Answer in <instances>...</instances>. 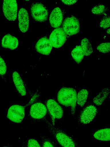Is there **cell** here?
I'll use <instances>...</instances> for the list:
<instances>
[{"label": "cell", "instance_id": "obj_10", "mask_svg": "<svg viewBox=\"0 0 110 147\" xmlns=\"http://www.w3.org/2000/svg\"><path fill=\"white\" fill-rule=\"evenodd\" d=\"M47 108L43 103L36 102L30 107V116L35 119H40L44 118L46 115Z\"/></svg>", "mask_w": 110, "mask_h": 147}, {"label": "cell", "instance_id": "obj_24", "mask_svg": "<svg viewBox=\"0 0 110 147\" xmlns=\"http://www.w3.org/2000/svg\"><path fill=\"white\" fill-rule=\"evenodd\" d=\"M110 26V17L108 15L104 16L101 20L99 26L104 29L109 28Z\"/></svg>", "mask_w": 110, "mask_h": 147}, {"label": "cell", "instance_id": "obj_28", "mask_svg": "<svg viewBox=\"0 0 110 147\" xmlns=\"http://www.w3.org/2000/svg\"><path fill=\"white\" fill-rule=\"evenodd\" d=\"M107 33L108 35L110 34V28H109L107 30Z\"/></svg>", "mask_w": 110, "mask_h": 147}, {"label": "cell", "instance_id": "obj_16", "mask_svg": "<svg viewBox=\"0 0 110 147\" xmlns=\"http://www.w3.org/2000/svg\"><path fill=\"white\" fill-rule=\"evenodd\" d=\"M110 128H105L96 131L93 134L96 139L102 141H109L110 140Z\"/></svg>", "mask_w": 110, "mask_h": 147}, {"label": "cell", "instance_id": "obj_20", "mask_svg": "<svg viewBox=\"0 0 110 147\" xmlns=\"http://www.w3.org/2000/svg\"><path fill=\"white\" fill-rule=\"evenodd\" d=\"M88 94V91L86 89L80 90L77 94L76 103L80 106L83 107L87 101Z\"/></svg>", "mask_w": 110, "mask_h": 147}, {"label": "cell", "instance_id": "obj_7", "mask_svg": "<svg viewBox=\"0 0 110 147\" xmlns=\"http://www.w3.org/2000/svg\"><path fill=\"white\" fill-rule=\"evenodd\" d=\"M17 4L16 0H3L2 11L5 18L8 20L15 21L17 18Z\"/></svg>", "mask_w": 110, "mask_h": 147}, {"label": "cell", "instance_id": "obj_15", "mask_svg": "<svg viewBox=\"0 0 110 147\" xmlns=\"http://www.w3.org/2000/svg\"><path fill=\"white\" fill-rule=\"evenodd\" d=\"M19 41L16 37L10 34H7L3 37L1 41V46L5 48L13 50L18 47Z\"/></svg>", "mask_w": 110, "mask_h": 147}, {"label": "cell", "instance_id": "obj_12", "mask_svg": "<svg viewBox=\"0 0 110 147\" xmlns=\"http://www.w3.org/2000/svg\"><path fill=\"white\" fill-rule=\"evenodd\" d=\"M35 48L38 53L48 55L51 53L52 46L49 39L46 36H44L36 42Z\"/></svg>", "mask_w": 110, "mask_h": 147}, {"label": "cell", "instance_id": "obj_18", "mask_svg": "<svg viewBox=\"0 0 110 147\" xmlns=\"http://www.w3.org/2000/svg\"><path fill=\"white\" fill-rule=\"evenodd\" d=\"M71 55L77 63H81L83 59L84 55L80 45L76 46L73 49Z\"/></svg>", "mask_w": 110, "mask_h": 147}, {"label": "cell", "instance_id": "obj_23", "mask_svg": "<svg viewBox=\"0 0 110 147\" xmlns=\"http://www.w3.org/2000/svg\"><path fill=\"white\" fill-rule=\"evenodd\" d=\"M97 49L99 51L102 53H108L110 52V42L102 43L97 46Z\"/></svg>", "mask_w": 110, "mask_h": 147}, {"label": "cell", "instance_id": "obj_11", "mask_svg": "<svg viewBox=\"0 0 110 147\" xmlns=\"http://www.w3.org/2000/svg\"><path fill=\"white\" fill-rule=\"evenodd\" d=\"M18 26L20 31L25 33L28 31L29 26L30 19L27 10L22 7L19 10L18 14Z\"/></svg>", "mask_w": 110, "mask_h": 147}, {"label": "cell", "instance_id": "obj_2", "mask_svg": "<svg viewBox=\"0 0 110 147\" xmlns=\"http://www.w3.org/2000/svg\"><path fill=\"white\" fill-rule=\"evenodd\" d=\"M77 92L74 88L64 87L58 91L57 99L61 104L65 106H70L72 115L74 116L76 112L77 100Z\"/></svg>", "mask_w": 110, "mask_h": 147}, {"label": "cell", "instance_id": "obj_3", "mask_svg": "<svg viewBox=\"0 0 110 147\" xmlns=\"http://www.w3.org/2000/svg\"><path fill=\"white\" fill-rule=\"evenodd\" d=\"M97 108L94 105L89 104L84 107L79 113L78 123L80 125L88 124L94 119L97 113Z\"/></svg>", "mask_w": 110, "mask_h": 147}, {"label": "cell", "instance_id": "obj_26", "mask_svg": "<svg viewBox=\"0 0 110 147\" xmlns=\"http://www.w3.org/2000/svg\"><path fill=\"white\" fill-rule=\"evenodd\" d=\"M27 147H41L38 142L35 139H30L28 140Z\"/></svg>", "mask_w": 110, "mask_h": 147}, {"label": "cell", "instance_id": "obj_29", "mask_svg": "<svg viewBox=\"0 0 110 147\" xmlns=\"http://www.w3.org/2000/svg\"><path fill=\"white\" fill-rule=\"evenodd\" d=\"M8 147V146H4V147Z\"/></svg>", "mask_w": 110, "mask_h": 147}, {"label": "cell", "instance_id": "obj_6", "mask_svg": "<svg viewBox=\"0 0 110 147\" xmlns=\"http://www.w3.org/2000/svg\"><path fill=\"white\" fill-rule=\"evenodd\" d=\"M25 115V107L20 105L15 104L9 108L7 117L13 122L20 123L23 121Z\"/></svg>", "mask_w": 110, "mask_h": 147}, {"label": "cell", "instance_id": "obj_17", "mask_svg": "<svg viewBox=\"0 0 110 147\" xmlns=\"http://www.w3.org/2000/svg\"><path fill=\"white\" fill-rule=\"evenodd\" d=\"M110 93L109 88L103 89L93 99V102L97 105H101L106 99Z\"/></svg>", "mask_w": 110, "mask_h": 147}, {"label": "cell", "instance_id": "obj_9", "mask_svg": "<svg viewBox=\"0 0 110 147\" xmlns=\"http://www.w3.org/2000/svg\"><path fill=\"white\" fill-rule=\"evenodd\" d=\"M46 107L53 123L55 121L62 119L64 115L63 110L55 100L52 99L48 100L46 102Z\"/></svg>", "mask_w": 110, "mask_h": 147}, {"label": "cell", "instance_id": "obj_22", "mask_svg": "<svg viewBox=\"0 0 110 147\" xmlns=\"http://www.w3.org/2000/svg\"><path fill=\"white\" fill-rule=\"evenodd\" d=\"M107 9V8L104 5L99 4L93 7L91 9V11L94 14L100 15L105 13Z\"/></svg>", "mask_w": 110, "mask_h": 147}, {"label": "cell", "instance_id": "obj_25", "mask_svg": "<svg viewBox=\"0 0 110 147\" xmlns=\"http://www.w3.org/2000/svg\"><path fill=\"white\" fill-rule=\"evenodd\" d=\"M7 70V66L5 62L0 56V75L4 76L5 75Z\"/></svg>", "mask_w": 110, "mask_h": 147}, {"label": "cell", "instance_id": "obj_19", "mask_svg": "<svg viewBox=\"0 0 110 147\" xmlns=\"http://www.w3.org/2000/svg\"><path fill=\"white\" fill-rule=\"evenodd\" d=\"M80 45L84 56H89L93 53L92 45L89 40L87 38H85L81 40Z\"/></svg>", "mask_w": 110, "mask_h": 147}, {"label": "cell", "instance_id": "obj_27", "mask_svg": "<svg viewBox=\"0 0 110 147\" xmlns=\"http://www.w3.org/2000/svg\"><path fill=\"white\" fill-rule=\"evenodd\" d=\"M61 1L64 4L68 5H70L76 3L77 1V0H61Z\"/></svg>", "mask_w": 110, "mask_h": 147}, {"label": "cell", "instance_id": "obj_4", "mask_svg": "<svg viewBox=\"0 0 110 147\" xmlns=\"http://www.w3.org/2000/svg\"><path fill=\"white\" fill-rule=\"evenodd\" d=\"M62 29L67 35L76 34L80 30V25L78 19L72 16L66 18L62 23Z\"/></svg>", "mask_w": 110, "mask_h": 147}, {"label": "cell", "instance_id": "obj_21", "mask_svg": "<svg viewBox=\"0 0 110 147\" xmlns=\"http://www.w3.org/2000/svg\"><path fill=\"white\" fill-rule=\"evenodd\" d=\"M42 147H57L55 142L47 135L40 137Z\"/></svg>", "mask_w": 110, "mask_h": 147}, {"label": "cell", "instance_id": "obj_1", "mask_svg": "<svg viewBox=\"0 0 110 147\" xmlns=\"http://www.w3.org/2000/svg\"><path fill=\"white\" fill-rule=\"evenodd\" d=\"M47 128L61 147H80L78 143L62 129L46 121Z\"/></svg>", "mask_w": 110, "mask_h": 147}, {"label": "cell", "instance_id": "obj_5", "mask_svg": "<svg viewBox=\"0 0 110 147\" xmlns=\"http://www.w3.org/2000/svg\"><path fill=\"white\" fill-rule=\"evenodd\" d=\"M30 11L32 18L36 21L43 22L48 19V11L46 7L40 3L36 2L32 4Z\"/></svg>", "mask_w": 110, "mask_h": 147}, {"label": "cell", "instance_id": "obj_8", "mask_svg": "<svg viewBox=\"0 0 110 147\" xmlns=\"http://www.w3.org/2000/svg\"><path fill=\"white\" fill-rule=\"evenodd\" d=\"M67 35L62 28L58 27L52 31L49 39L53 47L59 48L65 43L67 40Z\"/></svg>", "mask_w": 110, "mask_h": 147}, {"label": "cell", "instance_id": "obj_14", "mask_svg": "<svg viewBox=\"0 0 110 147\" xmlns=\"http://www.w3.org/2000/svg\"><path fill=\"white\" fill-rule=\"evenodd\" d=\"M13 82L18 92L22 96L26 94V90L23 81L19 73L14 71L12 74Z\"/></svg>", "mask_w": 110, "mask_h": 147}, {"label": "cell", "instance_id": "obj_13", "mask_svg": "<svg viewBox=\"0 0 110 147\" xmlns=\"http://www.w3.org/2000/svg\"><path fill=\"white\" fill-rule=\"evenodd\" d=\"M63 13L58 7L54 8L51 11L49 21L51 26L54 28L59 27L62 24L63 19Z\"/></svg>", "mask_w": 110, "mask_h": 147}]
</instances>
